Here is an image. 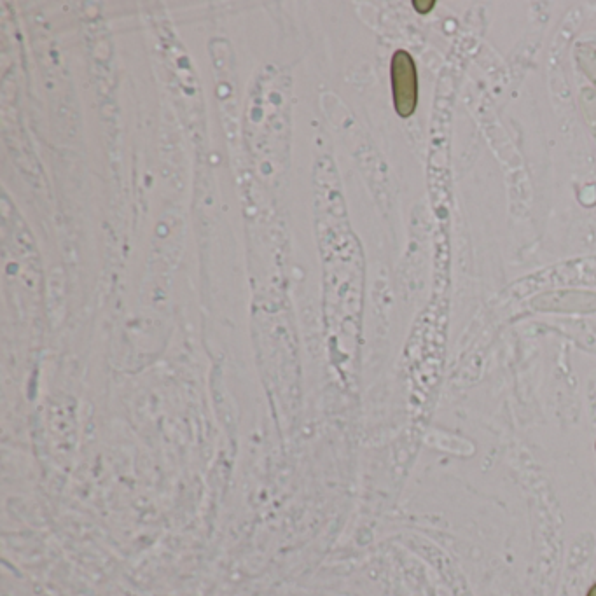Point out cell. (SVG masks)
I'll return each instance as SVG.
<instances>
[{
  "instance_id": "obj_1",
  "label": "cell",
  "mask_w": 596,
  "mask_h": 596,
  "mask_svg": "<svg viewBox=\"0 0 596 596\" xmlns=\"http://www.w3.org/2000/svg\"><path fill=\"white\" fill-rule=\"evenodd\" d=\"M390 79H392V95L394 107L401 118L413 116L418 105V76L413 56L408 51L399 49L390 62Z\"/></svg>"
},
{
  "instance_id": "obj_2",
  "label": "cell",
  "mask_w": 596,
  "mask_h": 596,
  "mask_svg": "<svg viewBox=\"0 0 596 596\" xmlns=\"http://www.w3.org/2000/svg\"><path fill=\"white\" fill-rule=\"evenodd\" d=\"M434 6H436L434 0H427V2L425 0H413V7H415L418 13H429L430 9Z\"/></svg>"
},
{
  "instance_id": "obj_3",
  "label": "cell",
  "mask_w": 596,
  "mask_h": 596,
  "mask_svg": "<svg viewBox=\"0 0 596 596\" xmlns=\"http://www.w3.org/2000/svg\"><path fill=\"white\" fill-rule=\"evenodd\" d=\"M588 596H596V584H593V586H591V590L588 591Z\"/></svg>"
}]
</instances>
